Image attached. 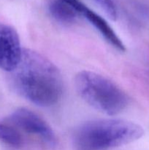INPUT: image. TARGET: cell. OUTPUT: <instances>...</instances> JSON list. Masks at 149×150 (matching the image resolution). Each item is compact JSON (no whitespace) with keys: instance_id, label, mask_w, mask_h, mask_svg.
Instances as JSON below:
<instances>
[{"instance_id":"obj_1","label":"cell","mask_w":149,"mask_h":150,"mask_svg":"<svg viewBox=\"0 0 149 150\" xmlns=\"http://www.w3.org/2000/svg\"><path fill=\"white\" fill-rule=\"evenodd\" d=\"M13 89L27 100L51 106L61 99L63 79L56 66L36 51L23 50L17 67L10 72Z\"/></svg>"},{"instance_id":"obj_2","label":"cell","mask_w":149,"mask_h":150,"mask_svg":"<svg viewBox=\"0 0 149 150\" xmlns=\"http://www.w3.org/2000/svg\"><path fill=\"white\" fill-rule=\"evenodd\" d=\"M144 134L143 127L122 120L87 122L75 130L73 143L77 150H105L128 144Z\"/></svg>"},{"instance_id":"obj_3","label":"cell","mask_w":149,"mask_h":150,"mask_svg":"<svg viewBox=\"0 0 149 150\" xmlns=\"http://www.w3.org/2000/svg\"><path fill=\"white\" fill-rule=\"evenodd\" d=\"M75 87L88 104L108 115L122 112L129 103L127 94L108 79L91 71H81L75 77Z\"/></svg>"},{"instance_id":"obj_4","label":"cell","mask_w":149,"mask_h":150,"mask_svg":"<svg viewBox=\"0 0 149 150\" xmlns=\"http://www.w3.org/2000/svg\"><path fill=\"white\" fill-rule=\"evenodd\" d=\"M5 119L18 127L24 136H34L48 144L55 142L52 128L43 119L31 110L19 108Z\"/></svg>"},{"instance_id":"obj_5","label":"cell","mask_w":149,"mask_h":150,"mask_svg":"<svg viewBox=\"0 0 149 150\" xmlns=\"http://www.w3.org/2000/svg\"><path fill=\"white\" fill-rule=\"evenodd\" d=\"M23 49L18 35L14 28L0 23V68L13 71L19 64Z\"/></svg>"},{"instance_id":"obj_6","label":"cell","mask_w":149,"mask_h":150,"mask_svg":"<svg viewBox=\"0 0 149 150\" xmlns=\"http://www.w3.org/2000/svg\"><path fill=\"white\" fill-rule=\"evenodd\" d=\"M74 9L78 12V13H81L112 46L119 51H125V46L121 40L103 18L96 14L93 10H90L80 1L76 4Z\"/></svg>"},{"instance_id":"obj_7","label":"cell","mask_w":149,"mask_h":150,"mask_svg":"<svg viewBox=\"0 0 149 150\" xmlns=\"http://www.w3.org/2000/svg\"><path fill=\"white\" fill-rule=\"evenodd\" d=\"M0 141L13 148H20L25 142V136L18 127L4 119L0 122Z\"/></svg>"},{"instance_id":"obj_8","label":"cell","mask_w":149,"mask_h":150,"mask_svg":"<svg viewBox=\"0 0 149 150\" xmlns=\"http://www.w3.org/2000/svg\"><path fill=\"white\" fill-rule=\"evenodd\" d=\"M49 11L56 20L63 23L74 22L78 13L72 6L62 0H52L49 4Z\"/></svg>"},{"instance_id":"obj_9","label":"cell","mask_w":149,"mask_h":150,"mask_svg":"<svg viewBox=\"0 0 149 150\" xmlns=\"http://www.w3.org/2000/svg\"><path fill=\"white\" fill-rule=\"evenodd\" d=\"M100 6L101 8L105 11L107 16L112 20H116L117 9L113 0H95Z\"/></svg>"},{"instance_id":"obj_10","label":"cell","mask_w":149,"mask_h":150,"mask_svg":"<svg viewBox=\"0 0 149 150\" xmlns=\"http://www.w3.org/2000/svg\"><path fill=\"white\" fill-rule=\"evenodd\" d=\"M62 1H66V2H67L68 3V4H70V5H72V6L73 7H74V5H75L76 4H77V2H79V0H62Z\"/></svg>"}]
</instances>
